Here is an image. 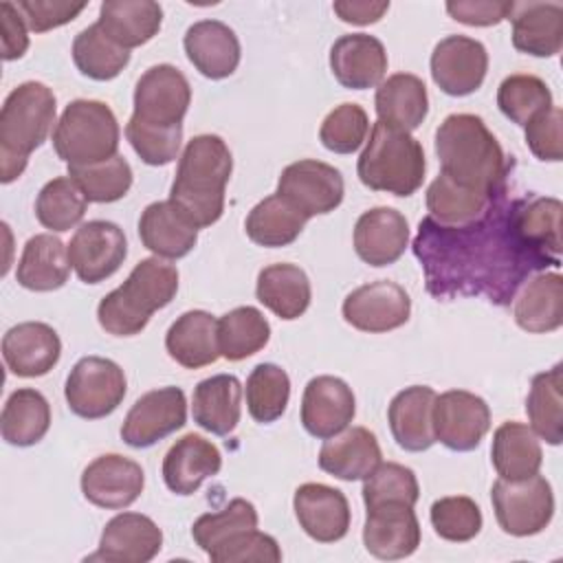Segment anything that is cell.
Here are the masks:
<instances>
[{
	"mask_svg": "<svg viewBox=\"0 0 563 563\" xmlns=\"http://www.w3.org/2000/svg\"><path fill=\"white\" fill-rule=\"evenodd\" d=\"M413 251L422 262L427 288L438 299L486 292L490 301L504 303L528 271L552 262L521 242L512 224V205L504 207L501 198L486 218L462 229L438 227L424 218Z\"/></svg>",
	"mask_w": 563,
	"mask_h": 563,
	"instance_id": "obj_1",
	"label": "cell"
},
{
	"mask_svg": "<svg viewBox=\"0 0 563 563\" xmlns=\"http://www.w3.org/2000/svg\"><path fill=\"white\" fill-rule=\"evenodd\" d=\"M435 154L442 174L451 180L486 194L504 189L508 163L482 117L468 112L449 114L435 130Z\"/></svg>",
	"mask_w": 563,
	"mask_h": 563,
	"instance_id": "obj_2",
	"label": "cell"
},
{
	"mask_svg": "<svg viewBox=\"0 0 563 563\" xmlns=\"http://www.w3.org/2000/svg\"><path fill=\"white\" fill-rule=\"evenodd\" d=\"M231 169V150L218 134H198L185 145L169 189V200L196 224V229L211 227L220 220Z\"/></svg>",
	"mask_w": 563,
	"mask_h": 563,
	"instance_id": "obj_3",
	"label": "cell"
},
{
	"mask_svg": "<svg viewBox=\"0 0 563 563\" xmlns=\"http://www.w3.org/2000/svg\"><path fill=\"white\" fill-rule=\"evenodd\" d=\"M178 290V271L158 257L141 260L128 279L97 306L99 325L114 336H134L150 317L165 308Z\"/></svg>",
	"mask_w": 563,
	"mask_h": 563,
	"instance_id": "obj_4",
	"label": "cell"
},
{
	"mask_svg": "<svg viewBox=\"0 0 563 563\" xmlns=\"http://www.w3.org/2000/svg\"><path fill=\"white\" fill-rule=\"evenodd\" d=\"M55 95L42 81H24L13 88L0 110V180L22 176L29 154L37 150L55 123Z\"/></svg>",
	"mask_w": 563,
	"mask_h": 563,
	"instance_id": "obj_5",
	"label": "cell"
},
{
	"mask_svg": "<svg viewBox=\"0 0 563 563\" xmlns=\"http://www.w3.org/2000/svg\"><path fill=\"white\" fill-rule=\"evenodd\" d=\"M424 150L405 130L376 121L358 156L356 174L372 191L411 196L424 180Z\"/></svg>",
	"mask_w": 563,
	"mask_h": 563,
	"instance_id": "obj_6",
	"label": "cell"
},
{
	"mask_svg": "<svg viewBox=\"0 0 563 563\" xmlns=\"http://www.w3.org/2000/svg\"><path fill=\"white\" fill-rule=\"evenodd\" d=\"M53 147L68 165H92L117 156L119 123L114 112L97 99L70 101L53 130Z\"/></svg>",
	"mask_w": 563,
	"mask_h": 563,
	"instance_id": "obj_7",
	"label": "cell"
},
{
	"mask_svg": "<svg viewBox=\"0 0 563 563\" xmlns=\"http://www.w3.org/2000/svg\"><path fill=\"white\" fill-rule=\"evenodd\" d=\"M493 510L499 528L512 537L541 532L554 515L552 486L543 475L526 479H497L490 490Z\"/></svg>",
	"mask_w": 563,
	"mask_h": 563,
	"instance_id": "obj_8",
	"label": "cell"
},
{
	"mask_svg": "<svg viewBox=\"0 0 563 563\" xmlns=\"http://www.w3.org/2000/svg\"><path fill=\"white\" fill-rule=\"evenodd\" d=\"M123 369L103 356H84L66 378L64 396L73 413L86 420L110 416L125 398Z\"/></svg>",
	"mask_w": 563,
	"mask_h": 563,
	"instance_id": "obj_9",
	"label": "cell"
},
{
	"mask_svg": "<svg viewBox=\"0 0 563 563\" xmlns=\"http://www.w3.org/2000/svg\"><path fill=\"white\" fill-rule=\"evenodd\" d=\"M343 176L336 167L303 158L282 169L275 194L286 198L306 218H312L334 211L343 200Z\"/></svg>",
	"mask_w": 563,
	"mask_h": 563,
	"instance_id": "obj_10",
	"label": "cell"
},
{
	"mask_svg": "<svg viewBox=\"0 0 563 563\" xmlns=\"http://www.w3.org/2000/svg\"><path fill=\"white\" fill-rule=\"evenodd\" d=\"M128 255L125 233L108 220L84 222L68 242L70 266L84 284H99L112 277Z\"/></svg>",
	"mask_w": 563,
	"mask_h": 563,
	"instance_id": "obj_11",
	"label": "cell"
},
{
	"mask_svg": "<svg viewBox=\"0 0 563 563\" xmlns=\"http://www.w3.org/2000/svg\"><path fill=\"white\" fill-rule=\"evenodd\" d=\"M187 422V400L180 387H161L143 394L121 424V438L132 449H147Z\"/></svg>",
	"mask_w": 563,
	"mask_h": 563,
	"instance_id": "obj_12",
	"label": "cell"
},
{
	"mask_svg": "<svg viewBox=\"0 0 563 563\" xmlns=\"http://www.w3.org/2000/svg\"><path fill=\"white\" fill-rule=\"evenodd\" d=\"M490 429L484 398L466 389H449L433 400V433L451 451H473Z\"/></svg>",
	"mask_w": 563,
	"mask_h": 563,
	"instance_id": "obj_13",
	"label": "cell"
},
{
	"mask_svg": "<svg viewBox=\"0 0 563 563\" xmlns=\"http://www.w3.org/2000/svg\"><path fill=\"white\" fill-rule=\"evenodd\" d=\"M343 319L361 332H389L409 321L411 299L407 290L389 279L354 288L343 301Z\"/></svg>",
	"mask_w": 563,
	"mask_h": 563,
	"instance_id": "obj_14",
	"label": "cell"
},
{
	"mask_svg": "<svg viewBox=\"0 0 563 563\" xmlns=\"http://www.w3.org/2000/svg\"><path fill=\"white\" fill-rule=\"evenodd\" d=\"M191 103L187 77L172 64L147 68L134 88V117L152 125L183 123Z\"/></svg>",
	"mask_w": 563,
	"mask_h": 563,
	"instance_id": "obj_15",
	"label": "cell"
},
{
	"mask_svg": "<svg viewBox=\"0 0 563 563\" xmlns=\"http://www.w3.org/2000/svg\"><path fill=\"white\" fill-rule=\"evenodd\" d=\"M488 70V53L479 40L466 35H446L431 53V77L435 86L451 97L475 92Z\"/></svg>",
	"mask_w": 563,
	"mask_h": 563,
	"instance_id": "obj_16",
	"label": "cell"
},
{
	"mask_svg": "<svg viewBox=\"0 0 563 563\" xmlns=\"http://www.w3.org/2000/svg\"><path fill=\"white\" fill-rule=\"evenodd\" d=\"M143 484L141 464L119 453L95 457L81 473L84 497L106 510H121L134 504L143 493Z\"/></svg>",
	"mask_w": 563,
	"mask_h": 563,
	"instance_id": "obj_17",
	"label": "cell"
},
{
	"mask_svg": "<svg viewBox=\"0 0 563 563\" xmlns=\"http://www.w3.org/2000/svg\"><path fill=\"white\" fill-rule=\"evenodd\" d=\"M356 400L350 385L336 376H314L301 398V424L319 440H328L352 422Z\"/></svg>",
	"mask_w": 563,
	"mask_h": 563,
	"instance_id": "obj_18",
	"label": "cell"
},
{
	"mask_svg": "<svg viewBox=\"0 0 563 563\" xmlns=\"http://www.w3.org/2000/svg\"><path fill=\"white\" fill-rule=\"evenodd\" d=\"M292 508L303 532L319 543L341 541L350 530L347 497L328 484H301L295 490Z\"/></svg>",
	"mask_w": 563,
	"mask_h": 563,
	"instance_id": "obj_19",
	"label": "cell"
},
{
	"mask_svg": "<svg viewBox=\"0 0 563 563\" xmlns=\"http://www.w3.org/2000/svg\"><path fill=\"white\" fill-rule=\"evenodd\" d=\"M163 545L161 528L141 512H121L112 517L99 539V550L90 561L108 563H147Z\"/></svg>",
	"mask_w": 563,
	"mask_h": 563,
	"instance_id": "obj_20",
	"label": "cell"
},
{
	"mask_svg": "<svg viewBox=\"0 0 563 563\" xmlns=\"http://www.w3.org/2000/svg\"><path fill=\"white\" fill-rule=\"evenodd\" d=\"M365 550L383 561L405 559L420 545V523L411 506L383 504L367 508L363 526Z\"/></svg>",
	"mask_w": 563,
	"mask_h": 563,
	"instance_id": "obj_21",
	"label": "cell"
},
{
	"mask_svg": "<svg viewBox=\"0 0 563 563\" xmlns=\"http://www.w3.org/2000/svg\"><path fill=\"white\" fill-rule=\"evenodd\" d=\"M62 354L57 332L42 321H24L2 336V358L11 374L35 378L48 374Z\"/></svg>",
	"mask_w": 563,
	"mask_h": 563,
	"instance_id": "obj_22",
	"label": "cell"
},
{
	"mask_svg": "<svg viewBox=\"0 0 563 563\" xmlns=\"http://www.w3.org/2000/svg\"><path fill=\"white\" fill-rule=\"evenodd\" d=\"M330 70L343 88H374L383 81L387 73V51L383 42L374 35H341L330 48Z\"/></svg>",
	"mask_w": 563,
	"mask_h": 563,
	"instance_id": "obj_23",
	"label": "cell"
},
{
	"mask_svg": "<svg viewBox=\"0 0 563 563\" xmlns=\"http://www.w3.org/2000/svg\"><path fill=\"white\" fill-rule=\"evenodd\" d=\"M407 218L391 207H374L354 224V251L369 266H389L407 249Z\"/></svg>",
	"mask_w": 563,
	"mask_h": 563,
	"instance_id": "obj_24",
	"label": "cell"
},
{
	"mask_svg": "<svg viewBox=\"0 0 563 563\" xmlns=\"http://www.w3.org/2000/svg\"><path fill=\"white\" fill-rule=\"evenodd\" d=\"M222 455L213 442L198 433L176 440L163 457L165 486L176 495H194L207 477L218 475Z\"/></svg>",
	"mask_w": 563,
	"mask_h": 563,
	"instance_id": "obj_25",
	"label": "cell"
},
{
	"mask_svg": "<svg viewBox=\"0 0 563 563\" xmlns=\"http://www.w3.org/2000/svg\"><path fill=\"white\" fill-rule=\"evenodd\" d=\"M185 53L194 68L209 79H224L240 64V40L231 26L220 20L194 22L185 33Z\"/></svg>",
	"mask_w": 563,
	"mask_h": 563,
	"instance_id": "obj_26",
	"label": "cell"
},
{
	"mask_svg": "<svg viewBox=\"0 0 563 563\" xmlns=\"http://www.w3.org/2000/svg\"><path fill=\"white\" fill-rule=\"evenodd\" d=\"M139 238L156 257L180 260L196 246L198 229L172 200H158L143 209Z\"/></svg>",
	"mask_w": 563,
	"mask_h": 563,
	"instance_id": "obj_27",
	"label": "cell"
},
{
	"mask_svg": "<svg viewBox=\"0 0 563 563\" xmlns=\"http://www.w3.org/2000/svg\"><path fill=\"white\" fill-rule=\"evenodd\" d=\"M433 400L435 391L427 385L405 387L391 398L387 420L400 449L420 453L438 442L433 433Z\"/></svg>",
	"mask_w": 563,
	"mask_h": 563,
	"instance_id": "obj_28",
	"label": "cell"
},
{
	"mask_svg": "<svg viewBox=\"0 0 563 563\" xmlns=\"http://www.w3.org/2000/svg\"><path fill=\"white\" fill-rule=\"evenodd\" d=\"M504 196V189L497 194L477 191L451 180L446 174L440 176L427 189V209L429 220L438 227L462 229L479 222Z\"/></svg>",
	"mask_w": 563,
	"mask_h": 563,
	"instance_id": "obj_29",
	"label": "cell"
},
{
	"mask_svg": "<svg viewBox=\"0 0 563 563\" xmlns=\"http://www.w3.org/2000/svg\"><path fill=\"white\" fill-rule=\"evenodd\" d=\"M512 46L532 57H554L563 46V7L556 2L512 4Z\"/></svg>",
	"mask_w": 563,
	"mask_h": 563,
	"instance_id": "obj_30",
	"label": "cell"
},
{
	"mask_svg": "<svg viewBox=\"0 0 563 563\" xmlns=\"http://www.w3.org/2000/svg\"><path fill=\"white\" fill-rule=\"evenodd\" d=\"M376 435L365 427H350L328 438L319 451L321 471L343 482L365 479L380 464Z\"/></svg>",
	"mask_w": 563,
	"mask_h": 563,
	"instance_id": "obj_31",
	"label": "cell"
},
{
	"mask_svg": "<svg viewBox=\"0 0 563 563\" xmlns=\"http://www.w3.org/2000/svg\"><path fill=\"white\" fill-rule=\"evenodd\" d=\"M70 275V257L68 246L53 233H37L26 240L15 279L22 288L35 292L57 290L68 282Z\"/></svg>",
	"mask_w": 563,
	"mask_h": 563,
	"instance_id": "obj_32",
	"label": "cell"
},
{
	"mask_svg": "<svg viewBox=\"0 0 563 563\" xmlns=\"http://www.w3.org/2000/svg\"><path fill=\"white\" fill-rule=\"evenodd\" d=\"M167 354L187 369L218 361V319L205 310L183 312L165 334Z\"/></svg>",
	"mask_w": 563,
	"mask_h": 563,
	"instance_id": "obj_33",
	"label": "cell"
},
{
	"mask_svg": "<svg viewBox=\"0 0 563 563\" xmlns=\"http://www.w3.org/2000/svg\"><path fill=\"white\" fill-rule=\"evenodd\" d=\"M242 413V385L233 374H216L200 380L191 396V416L213 435L231 433Z\"/></svg>",
	"mask_w": 563,
	"mask_h": 563,
	"instance_id": "obj_34",
	"label": "cell"
},
{
	"mask_svg": "<svg viewBox=\"0 0 563 563\" xmlns=\"http://www.w3.org/2000/svg\"><path fill=\"white\" fill-rule=\"evenodd\" d=\"M163 22V9L152 0H108L99 7L97 24L123 48H136L150 42Z\"/></svg>",
	"mask_w": 563,
	"mask_h": 563,
	"instance_id": "obj_35",
	"label": "cell"
},
{
	"mask_svg": "<svg viewBox=\"0 0 563 563\" xmlns=\"http://www.w3.org/2000/svg\"><path fill=\"white\" fill-rule=\"evenodd\" d=\"M374 106L378 121L411 132L420 128L429 112L427 86L420 77L411 73L389 75L385 81L378 84Z\"/></svg>",
	"mask_w": 563,
	"mask_h": 563,
	"instance_id": "obj_36",
	"label": "cell"
},
{
	"mask_svg": "<svg viewBox=\"0 0 563 563\" xmlns=\"http://www.w3.org/2000/svg\"><path fill=\"white\" fill-rule=\"evenodd\" d=\"M255 295L279 319L292 321L308 310L312 290L308 275L297 264L279 262L260 271Z\"/></svg>",
	"mask_w": 563,
	"mask_h": 563,
	"instance_id": "obj_37",
	"label": "cell"
},
{
	"mask_svg": "<svg viewBox=\"0 0 563 563\" xmlns=\"http://www.w3.org/2000/svg\"><path fill=\"white\" fill-rule=\"evenodd\" d=\"M490 462L501 479H526L537 475L543 462L537 433L517 420L499 424L493 433Z\"/></svg>",
	"mask_w": 563,
	"mask_h": 563,
	"instance_id": "obj_38",
	"label": "cell"
},
{
	"mask_svg": "<svg viewBox=\"0 0 563 563\" xmlns=\"http://www.w3.org/2000/svg\"><path fill=\"white\" fill-rule=\"evenodd\" d=\"M561 200L523 198L512 202V224L523 244L559 264L561 253Z\"/></svg>",
	"mask_w": 563,
	"mask_h": 563,
	"instance_id": "obj_39",
	"label": "cell"
},
{
	"mask_svg": "<svg viewBox=\"0 0 563 563\" xmlns=\"http://www.w3.org/2000/svg\"><path fill=\"white\" fill-rule=\"evenodd\" d=\"M512 317L517 325L532 334H543L563 323V279L559 273L532 277L515 301Z\"/></svg>",
	"mask_w": 563,
	"mask_h": 563,
	"instance_id": "obj_40",
	"label": "cell"
},
{
	"mask_svg": "<svg viewBox=\"0 0 563 563\" xmlns=\"http://www.w3.org/2000/svg\"><path fill=\"white\" fill-rule=\"evenodd\" d=\"M306 222L308 218L297 207H292L279 194H273L249 211L244 231L251 242L266 249H279L292 244L303 231Z\"/></svg>",
	"mask_w": 563,
	"mask_h": 563,
	"instance_id": "obj_41",
	"label": "cell"
},
{
	"mask_svg": "<svg viewBox=\"0 0 563 563\" xmlns=\"http://www.w3.org/2000/svg\"><path fill=\"white\" fill-rule=\"evenodd\" d=\"M51 427V407L48 400L31 387L15 389L0 416V431L4 442L13 446H33L37 444Z\"/></svg>",
	"mask_w": 563,
	"mask_h": 563,
	"instance_id": "obj_42",
	"label": "cell"
},
{
	"mask_svg": "<svg viewBox=\"0 0 563 563\" xmlns=\"http://www.w3.org/2000/svg\"><path fill=\"white\" fill-rule=\"evenodd\" d=\"M563 365L556 363L552 369L541 372L532 378L526 413L530 429L543 438L548 444L556 446L563 440Z\"/></svg>",
	"mask_w": 563,
	"mask_h": 563,
	"instance_id": "obj_43",
	"label": "cell"
},
{
	"mask_svg": "<svg viewBox=\"0 0 563 563\" xmlns=\"http://www.w3.org/2000/svg\"><path fill=\"white\" fill-rule=\"evenodd\" d=\"M271 339L266 317L253 306H240L218 319V350L227 361H244L257 354Z\"/></svg>",
	"mask_w": 563,
	"mask_h": 563,
	"instance_id": "obj_44",
	"label": "cell"
},
{
	"mask_svg": "<svg viewBox=\"0 0 563 563\" xmlns=\"http://www.w3.org/2000/svg\"><path fill=\"white\" fill-rule=\"evenodd\" d=\"M73 62L81 75L95 81H110L128 66L130 51L112 42L95 22L77 33L73 42Z\"/></svg>",
	"mask_w": 563,
	"mask_h": 563,
	"instance_id": "obj_45",
	"label": "cell"
},
{
	"mask_svg": "<svg viewBox=\"0 0 563 563\" xmlns=\"http://www.w3.org/2000/svg\"><path fill=\"white\" fill-rule=\"evenodd\" d=\"M88 198L70 176L48 180L35 198V218L48 231L64 233L77 227L86 213Z\"/></svg>",
	"mask_w": 563,
	"mask_h": 563,
	"instance_id": "obj_46",
	"label": "cell"
},
{
	"mask_svg": "<svg viewBox=\"0 0 563 563\" xmlns=\"http://www.w3.org/2000/svg\"><path fill=\"white\" fill-rule=\"evenodd\" d=\"M290 398V378L275 363H260L246 378V407L255 422L282 418Z\"/></svg>",
	"mask_w": 563,
	"mask_h": 563,
	"instance_id": "obj_47",
	"label": "cell"
},
{
	"mask_svg": "<svg viewBox=\"0 0 563 563\" xmlns=\"http://www.w3.org/2000/svg\"><path fill=\"white\" fill-rule=\"evenodd\" d=\"M68 176L79 185L88 202H117L132 187V167L119 154L92 165H68Z\"/></svg>",
	"mask_w": 563,
	"mask_h": 563,
	"instance_id": "obj_48",
	"label": "cell"
},
{
	"mask_svg": "<svg viewBox=\"0 0 563 563\" xmlns=\"http://www.w3.org/2000/svg\"><path fill=\"white\" fill-rule=\"evenodd\" d=\"M257 528V510L251 501L235 497L220 512L200 515L191 526V537L207 554L222 545L227 539Z\"/></svg>",
	"mask_w": 563,
	"mask_h": 563,
	"instance_id": "obj_49",
	"label": "cell"
},
{
	"mask_svg": "<svg viewBox=\"0 0 563 563\" xmlns=\"http://www.w3.org/2000/svg\"><path fill=\"white\" fill-rule=\"evenodd\" d=\"M497 106L506 119L526 125L539 112L552 108L548 84L534 75H510L497 88Z\"/></svg>",
	"mask_w": 563,
	"mask_h": 563,
	"instance_id": "obj_50",
	"label": "cell"
},
{
	"mask_svg": "<svg viewBox=\"0 0 563 563\" xmlns=\"http://www.w3.org/2000/svg\"><path fill=\"white\" fill-rule=\"evenodd\" d=\"M420 497V486L416 473L409 466L396 462H380L363 484V501L365 508L383 506V504H405L416 506Z\"/></svg>",
	"mask_w": 563,
	"mask_h": 563,
	"instance_id": "obj_51",
	"label": "cell"
},
{
	"mask_svg": "<svg viewBox=\"0 0 563 563\" xmlns=\"http://www.w3.org/2000/svg\"><path fill=\"white\" fill-rule=\"evenodd\" d=\"M429 519L435 534L453 543L471 541L482 530V510L471 497L464 495L435 499L431 504Z\"/></svg>",
	"mask_w": 563,
	"mask_h": 563,
	"instance_id": "obj_52",
	"label": "cell"
},
{
	"mask_svg": "<svg viewBox=\"0 0 563 563\" xmlns=\"http://www.w3.org/2000/svg\"><path fill=\"white\" fill-rule=\"evenodd\" d=\"M125 136L143 163L158 167L172 163L178 156L183 141V123L152 125L132 114L125 123Z\"/></svg>",
	"mask_w": 563,
	"mask_h": 563,
	"instance_id": "obj_53",
	"label": "cell"
},
{
	"mask_svg": "<svg viewBox=\"0 0 563 563\" xmlns=\"http://www.w3.org/2000/svg\"><path fill=\"white\" fill-rule=\"evenodd\" d=\"M367 132V112L358 103H341L323 119L319 128V141L334 154H352L365 143Z\"/></svg>",
	"mask_w": 563,
	"mask_h": 563,
	"instance_id": "obj_54",
	"label": "cell"
},
{
	"mask_svg": "<svg viewBox=\"0 0 563 563\" xmlns=\"http://www.w3.org/2000/svg\"><path fill=\"white\" fill-rule=\"evenodd\" d=\"M209 559L216 563H279L282 550L271 534H264L257 528H253L227 539L222 545L209 552Z\"/></svg>",
	"mask_w": 563,
	"mask_h": 563,
	"instance_id": "obj_55",
	"label": "cell"
},
{
	"mask_svg": "<svg viewBox=\"0 0 563 563\" xmlns=\"http://www.w3.org/2000/svg\"><path fill=\"white\" fill-rule=\"evenodd\" d=\"M561 123H563V112L559 106H552L537 117H532L523 128H526V145L539 161L548 163H559L563 158V147H561Z\"/></svg>",
	"mask_w": 563,
	"mask_h": 563,
	"instance_id": "obj_56",
	"label": "cell"
},
{
	"mask_svg": "<svg viewBox=\"0 0 563 563\" xmlns=\"http://www.w3.org/2000/svg\"><path fill=\"white\" fill-rule=\"evenodd\" d=\"M18 11L22 13L26 26L35 33H46L62 24L73 22L84 9L86 2H66V0H20Z\"/></svg>",
	"mask_w": 563,
	"mask_h": 563,
	"instance_id": "obj_57",
	"label": "cell"
},
{
	"mask_svg": "<svg viewBox=\"0 0 563 563\" xmlns=\"http://www.w3.org/2000/svg\"><path fill=\"white\" fill-rule=\"evenodd\" d=\"M512 4L508 0H451L446 2V11L455 22L466 26H493L510 18Z\"/></svg>",
	"mask_w": 563,
	"mask_h": 563,
	"instance_id": "obj_58",
	"label": "cell"
},
{
	"mask_svg": "<svg viewBox=\"0 0 563 563\" xmlns=\"http://www.w3.org/2000/svg\"><path fill=\"white\" fill-rule=\"evenodd\" d=\"M0 40H2V59H20L29 48L26 22L13 2L0 4Z\"/></svg>",
	"mask_w": 563,
	"mask_h": 563,
	"instance_id": "obj_59",
	"label": "cell"
},
{
	"mask_svg": "<svg viewBox=\"0 0 563 563\" xmlns=\"http://www.w3.org/2000/svg\"><path fill=\"white\" fill-rule=\"evenodd\" d=\"M334 13L339 15V20L347 22V24H358V26H365V24H374L378 22L387 9H389V2H356V0H339L332 4Z\"/></svg>",
	"mask_w": 563,
	"mask_h": 563,
	"instance_id": "obj_60",
	"label": "cell"
}]
</instances>
